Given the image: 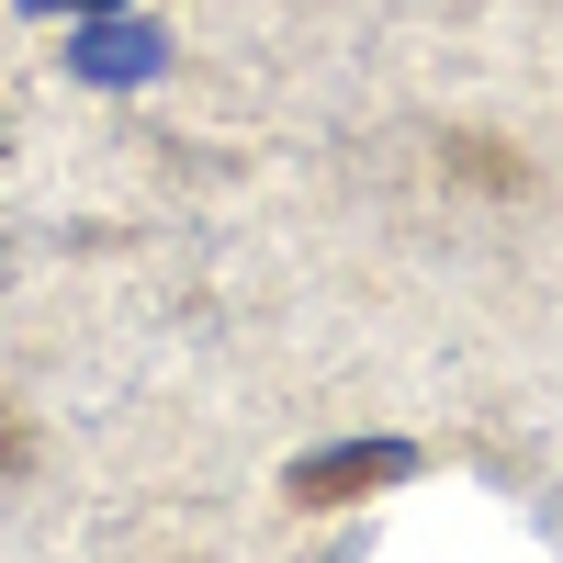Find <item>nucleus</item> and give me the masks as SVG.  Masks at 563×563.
Instances as JSON below:
<instances>
[{
    "label": "nucleus",
    "instance_id": "obj_3",
    "mask_svg": "<svg viewBox=\"0 0 563 563\" xmlns=\"http://www.w3.org/2000/svg\"><path fill=\"white\" fill-rule=\"evenodd\" d=\"M34 12H68V0H34ZM79 12H124V0H79Z\"/></svg>",
    "mask_w": 563,
    "mask_h": 563
},
{
    "label": "nucleus",
    "instance_id": "obj_2",
    "mask_svg": "<svg viewBox=\"0 0 563 563\" xmlns=\"http://www.w3.org/2000/svg\"><path fill=\"white\" fill-rule=\"evenodd\" d=\"M158 57H169V45H158L147 23H90V12H79V45H68V68H79V79L124 90V79H147Z\"/></svg>",
    "mask_w": 563,
    "mask_h": 563
},
{
    "label": "nucleus",
    "instance_id": "obj_1",
    "mask_svg": "<svg viewBox=\"0 0 563 563\" xmlns=\"http://www.w3.org/2000/svg\"><path fill=\"white\" fill-rule=\"evenodd\" d=\"M417 474V451L406 440H361V451H305L294 462V496H361V485H395Z\"/></svg>",
    "mask_w": 563,
    "mask_h": 563
}]
</instances>
